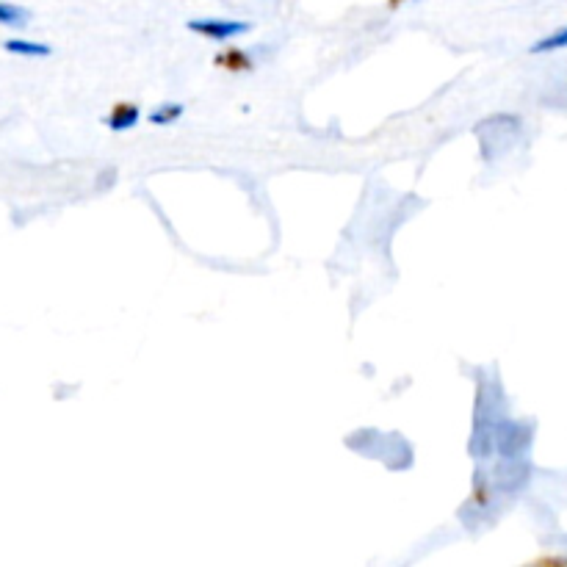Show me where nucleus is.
I'll return each instance as SVG.
<instances>
[{
  "label": "nucleus",
  "instance_id": "1",
  "mask_svg": "<svg viewBox=\"0 0 567 567\" xmlns=\"http://www.w3.org/2000/svg\"><path fill=\"white\" fill-rule=\"evenodd\" d=\"M504 396L501 388L493 379V385L485 379H479V390H476V413H473V438H471V454L476 460H493L496 454V435L498 426L504 421Z\"/></svg>",
  "mask_w": 567,
  "mask_h": 567
},
{
  "label": "nucleus",
  "instance_id": "2",
  "mask_svg": "<svg viewBox=\"0 0 567 567\" xmlns=\"http://www.w3.org/2000/svg\"><path fill=\"white\" fill-rule=\"evenodd\" d=\"M189 31L205 36V39H213V42H225V39H233V36L247 34L249 23H236V20H216V17H208V20H191Z\"/></svg>",
  "mask_w": 567,
  "mask_h": 567
},
{
  "label": "nucleus",
  "instance_id": "3",
  "mask_svg": "<svg viewBox=\"0 0 567 567\" xmlns=\"http://www.w3.org/2000/svg\"><path fill=\"white\" fill-rule=\"evenodd\" d=\"M139 106H133V103H119L111 114H108V128L111 130H117V133H122V130H128V128H133L136 122H139Z\"/></svg>",
  "mask_w": 567,
  "mask_h": 567
},
{
  "label": "nucleus",
  "instance_id": "4",
  "mask_svg": "<svg viewBox=\"0 0 567 567\" xmlns=\"http://www.w3.org/2000/svg\"><path fill=\"white\" fill-rule=\"evenodd\" d=\"M3 48L14 53V56H23V59H48L53 50L48 45H39V42H25V39H9Z\"/></svg>",
  "mask_w": 567,
  "mask_h": 567
},
{
  "label": "nucleus",
  "instance_id": "5",
  "mask_svg": "<svg viewBox=\"0 0 567 567\" xmlns=\"http://www.w3.org/2000/svg\"><path fill=\"white\" fill-rule=\"evenodd\" d=\"M31 23V14L20 9V6H12V3H0V25H9V28H25Z\"/></svg>",
  "mask_w": 567,
  "mask_h": 567
},
{
  "label": "nucleus",
  "instance_id": "6",
  "mask_svg": "<svg viewBox=\"0 0 567 567\" xmlns=\"http://www.w3.org/2000/svg\"><path fill=\"white\" fill-rule=\"evenodd\" d=\"M180 117H183V106L180 103H161L155 111H150V122L161 125V128L164 125H175Z\"/></svg>",
  "mask_w": 567,
  "mask_h": 567
},
{
  "label": "nucleus",
  "instance_id": "7",
  "mask_svg": "<svg viewBox=\"0 0 567 567\" xmlns=\"http://www.w3.org/2000/svg\"><path fill=\"white\" fill-rule=\"evenodd\" d=\"M562 48H567V25L565 28H559L556 34L540 39L537 45H532V53H551V50H562Z\"/></svg>",
  "mask_w": 567,
  "mask_h": 567
},
{
  "label": "nucleus",
  "instance_id": "8",
  "mask_svg": "<svg viewBox=\"0 0 567 567\" xmlns=\"http://www.w3.org/2000/svg\"><path fill=\"white\" fill-rule=\"evenodd\" d=\"M216 64H222V67H230V70H247L249 61H247V53H225V56H216Z\"/></svg>",
  "mask_w": 567,
  "mask_h": 567
}]
</instances>
